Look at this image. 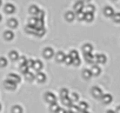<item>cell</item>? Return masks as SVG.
<instances>
[{
	"label": "cell",
	"mask_w": 120,
	"mask_h": 113,
	"mask_svg": "<svg viewBox=\"0 0 120 113\" xmlns=\"http://www.w3.org/2000/svg\"><path fill=\"white\" fill-rule=\"evenodd\" d=\"M25 75H26V80H27V81H33V80L35 79V75H34L33 73H31V72L25 73Z\"/></svg>",
	"instance_id": "29"
},
{
	"label": "cell",
	"mask_w": 120,
	"mask_h": 113,
	"mask_svg": "<svg viewBox=\"0 0 120 113\" xmlns=\"http://www.w3.org/2000/svg\"><path fill=\"white\" fill-rule=\"evenodd\" d=\"M55 113H66V111H65L64 108H59V109H58Z\"/></svg>",
	"instance_id": "45"
},
{
	"label": "cell",
	"mask_w": 120,
	"mask_h": 113,
	"mask_svg": "<svg viewBox=\"0 0 120 113\" xmlns=\"http://www.w3.org/2000/svg\"><path fill=\"white\" fill-rule=\"evenodd\" d=\"M7 24H8V26H10V27L14 28V27H17V26H18V20H17V19H14V18H12V19H10V20H8V23H7Z\"/></svg>",
	"instance_id": "21"
},
{
	"label": "cell",
	"mask_w": 120,
	"mask_h": 113,
	"mask_svg": "<svg viewBox=\"0 0 120 113\" xmlns=\"http://www.w3.org/2000/svg\"><path fill=\"white\" fill-rule=\"evenodd\" d=\"M78 106H79V108H80L81 112H82V111H87V108H88V104L85 102V101H81Z\"/></svg>",
	"instance_id": "25"
},
{
	"label": "cell",
	"mask_w": 120,
	"mask_h": 113,
	"mask_svg": "<svg viewBox=\"0 0 120 113\" xmlns=\"http://www.w3.org/2000/svg\"><path fill=\"white\" fill-rule=\"evenodd\" d=\"M66 113H73L72 111H66Z\"/></svg>",
	"instance_id": "47"
},
{
	"label": "cell",
	"mask_w": 120,
	"mask_h": 113,
	"mask_svg": "<svg viewBox=\"0 0 120 113\" xmlns=\"http://www.w3.org/2000/svg\"><path fill=\"white\" fill-rule=\"evenodd\" d=\"M80 63H81V60H80L79 56H78V58H74V59H73V61H72V64H73V65H75V66H79V65H80Z\"/></svg>",
	"instance_id": "40"
},
{
	"label": "cell",
	"mask_w": 120,
	"mask_h": 113,
	"mask_svg": "<svg viewBox=\"0 0 120 113\" xmlns=\"http://www.w3.org/2000/svg\"><path fill=\"white\" fill-rule=\"evenodd\" d=\"M14 11H15V7H14L13 4H7V5H5V12H6L7 14L14 13Z\"/></svg>",
	"instance_id": "8"
},
{
	"label": "cell",
	"mask_w": 120,
	"mask_h": 113,
	"mask_svg": "<svg viewBox=\"0 0 120 113\" xmlns=\"http://www.w3.org/2000/svg\"><path fill=\"white\" fill-rule=\"evenodd\" d=\"M92 94H93L95 98H101V97H102V91H101L100 87L94 86V87L92 88Z\"/></svg>",
	"instance_id": "4"
},
{
	"label": "cell",
	"mask_w": 120,
	"mask_h": 113,
	"mask_svg": "<svg viewBox=\"0 0 120 113\" xmlns=\"http://www.w3.org/2000/svg\"><path fill=\"white\" fill-rule=\"evenodd\" d=\"M91 72H92V74H94V75H99L100 72H101V70H100V67H99L98 65H93Z\"/></svg>",
	"instance_id": "17"
},
{
	"label": "cell",
	"mask_w": 120,
	"mask_h": 113,
	"mask_svg": "<svg viewBox=\"0 0 120 113\" xmlns=\"http://www.w3.org/2000/svg\"><path fill=\"white\" fill-rule=\"evenodd\" d=\"M82 75H84V78H85V79H90L93 74H92L91 70H85V71H82Z\"/></svg>",
	"instance_id": "28"
},
{
	"label": "cell",
	"mask_w": 120,
	"mask_h": 113,
	"mask_svg": "<svg viewBox=\"0 0 120 113\" xmlns=\"http://www.w3.org/2000/svg\"><path fill=\"white\" fill-rule=\"evenodd\" d=\"M104 13H105V15H106V17H113V14H114L115 12H114V10H113L112 7L107 6V7H105Z\"/></svg>",
	"instance_id": "11"
},
{
	"label": "cell",
	"mask_w": 120,
	"mask_h": 113,
	"mask_svg": "<svg viewBox=\"0 0 120 113\" xmlns=\"http://www.w3.org/2000/svg\"><path fill=\"white\" fill-rule=\"evenodd\" d=\"M44 17H45V12H44V11H39V12H38V14H37V18H38V19H42V20H44Z\"/></svg>",
	"instance_id": "42"
},
{
	"label": "cell",
	"mask_w": 120,
	"mask_h": 113,
	"mask_svg": "<svg viewBox=\"0 0 120 113\" xmlns=\"http://www.w3.org/2000/svg\"><path fill=\"white\" fill-rule=\"evenodd\" d=\"M63 104L66 105V106H68L70 108H71V106L73 105V102H72V100L70 99V97H65V98H63Z\"/></svg>",
	"instance_id": "20"
},
{
	"label": "cell",
	"mask_w": 120,
	"mask_h": 113,
	"mask_svg": "<svg viewBox=\"0 0 120 113\" xmlns=\"http://www.w3.org/2000/svg\"><path fill=\"white\" fill-rule=\"evenodd\" d=\"M45 100H46L47 102H49V104H53V102L56 101V97H55L54 93H52V92H46V93H45Z\"/></svg>",
	"instance_id": "1"
},
{
	"label": "cell",
	"mask_w": 120,
	"mask_h": 113,
	"mask_svg": "<svg viewBox=\"0 0 120 113\" xmlns=\"http://www.w3.org/2000/svg\"><path fill=\"white\" fill-rule=\"evenodd\" d=\"M37 20H38V18H31V19L28 20V25L35 26V24H37Z\"/></svg>",
	"instance_id": "41"
},
{
	"label": "cell",
	"mask_w": 120,
	"mask_h": 113,
	"mask_svg": "<svg viewBox=\"0 0 120 113\" xmlns=\"http://www.w3.org/2000/svg\"><path fill=\"white\" fill-rule=\"evenodd\" d=\"M44 34H45V28H44V27H41V28H37V30H35L34 35H37V37H42Z\"/></svg>",
	"instance_id": "24"
},
{
	"label": "cell",
	"mask_w": 120,
	"mask_h": 113,
	"mask_svg": "<svg viewBox=\"0 0 120 113\" xmlns=\"http://www.w3.org/2000/svg\"><path fill=\"white\" fill-rule=\"evenodd\" d=\"M20 71L22 72V73H27L28 72V66L25 64V65H21L20 66Z\"/></svg>",
	"instance_id": "39"
},
{
	"label": "cell",
	"mask_w": 120,
	"mask_h": 113,
	"mask_svg": "<svg viewBox=\"0 0 120 113\" xmlns=\"http://www.w3.org/2000/svg\"><path fill=\"white\" fill-rule=\"evenodd\" d=\"M19 61H20V65H25L27 63V59L25 58V56H20L19 58Z\"/></svg>",
	"instance_id": "43"
},
{
	"label": "cell",
	"mask_w": 120,
	"mask_h": 113,
	"mask_svg": "<svg viewBox=\"0 0 120 113\" xmlns=\"http://www.w3.org/2000/svg\"><path fill=\"white\" fill-rule=\"evenodd\" d=\"M4 85H5V88H6V90H11V91H13V90L17 88V84L13 83V81H11V80H8V79L5 81Z\"/></svg>",
	"instance_id": "3"
},
{
	"label": "cell",
	"mask_w": 120,
	"mask_h": 113,
	"mask_svg": "<svg viewBox=\"0 0 120 113\" xmlns=\"http://www.w3.org/2000/svg\"><path fill=\"white\" fill-rule=\"evenodd\" d=\"M0 111H1V104H0Z\"/></svg>",
	"instance_id": "53"
},
{
	"label": "cell",
	"mask_w": 120,
	"mask_h": 113,
	"mask_svg": "<svg viewBox=\"0 0 120 113\" xmlns=\"http://www.w3.org/2000/svg\"><path fill=\"white\" fill-rule=\"evenodd\" d=\"M6 65H7V60H6V58L1 56V58H0V67H5Z\"/></svg>",
	"instance_id": "37"
},
{
	"label": "cell",
	"mask_w": 120,
	"mask_h": 113,
	"mask_svg": "<svg viewBox=\"0 0 120 113\" xmlns=\"http://www.w3.org/2000/svg\"><path fill=\"white\" fill-rule=\"evenodd\" d=\"M35 79H37L39 83H44V81L46 80V75H45V73H42V72H38L37 75H35Z\"/></svg>",
	"instance_id": "13"
},
{
	"label": "cell",
	"mask_w": 120,
	"mask_h": 113,
	"mask_svg": "<svg viewBox=\"0 0 120 113\" xmlns=\"http://www.w3.org/2000/svg\"><path fill=\"white\" fill-rule=\"evenodd\" d=\"M35 30H37V28H35L34 26H32V25H28V26L26 27V32H27V33H31V34H34V33H35Z\"/></svg>",
	"instance_id": "31"
},
{
	"label": "cell",
	"mask_w": 120,
	"mask_h": 113,
	"mask_svg": "<svg viewBox=\"0 0 120 113\" xmlns=\"http://www.w3.org/2000/svg\"><path fill=\"white\" fill-rule=\"evenodd\" d=\"M115 113H120V106L116 108V112H115Z\"/></svg>",
	"instance_id": "46"
},
{
	"label": "cell",
	"mask_w": 120,
	"mask_h": 113,
	"mask_svg": "<svg viewBox=\"0 0 120 113\" xmlns=\"http://www.w3.org/2000/svg\"><path fill=\"white\" fill-rule=\"evenodd\" d=\"M33 63H34V60H32V59H30V60H27V63H26V65L28 66V68H32V67H33Z\"/></svg>",
	"instance_id": "44"
},
{
	"label": "cell",
	"mask_w": 120,
	"mask_h": 113,
	"mask_svg": "<svg viewBox=\"0 0 120 113\" xmlns=\"http://www.w3.org/2000/svg\"><path fill=\"white\" fill-rule=\"evenodd\" d=\"M64 61H65L67 65H72V61H73V59L71 58L70 55H65V59H64Z\"/></svg>",
	"instance_id": "35"
},
{
	"label": "cell",
	"mask_w": 120,
	"mask_h": 113,
	"mask_svg": "<svg viewBox=\"0 0 120 113\" xmlns=\"http://www.w3.org/2000/svg\"><path fill=\"white\" fill-rule=\"evenodd\" d=\"M59 108H60V107L58 106L56 101H55V102H53V104H51V111H52V112H56Z\"/></svg>",
	"instance_id": "34"
},
{
	"label": "cell",
	"mask_w": 120,
	"mask_h": 113,
	"mask_svg": "<svg viewBox=\"0 0 120 113\" xmlns=\"http://www.w3.org/2000/svg\"><path fill=\"white\" fill-rule=\"evenodd\" d=\"M8 80H11V81L18 84V83H20L21 78H20L18 74H15V73H10V74H8Z\"/></svg>",
	"instance_id": "6"
},
{
	"label": "cell",
	"mask_w": 120,
	"mask_h": 113,
	"mask_svg": "<svg viewBox=\"0 0 120 113\" xmlns=\"http://www.w3.org/2000/svg\"><path fill=\"white\" fill-rule=\"evenodd\" d=\"M92 51H93V46H92L91 44H85V45L82 46V52H84V54H86V53H92Z\"/></svg>",
	"instance_id": "10"
},
{
	"label": "cell",
	"mask_w": 120,
	"mask_h": 113,
	"mask_svg": "<svg viewBox=\"0 0 120 113\" xmlns=\"http://www.w3.org/2000/svg\"><path fill=\"white\" fill-rule=\"evenodd\" d=\"M101 98H102V101H104L105 104H109V102L112 101V99H113L111 94H102Z\"/></svg>",
	"instance_id": "19"
},
{
	"label": "cell",
	"mask_w": 120,
	"mask_h": 113,
	"mask_svg": "<svg viewBox=\"0 0 120 113\" xmlns=\"http://www.w3.org/2000/svg\"><path fill=\"white\" fill-rule=\"evenodd\" d=\"M85 13H94L95 11V7L93 5H87V6H84V10H82Z\"/></svg>",
	"instance_id": "14"
},
{
	"label": "cell",
	"mask_w": 120,
	"mask_h": 113,
	"mask_svg": "<svg viewBox=\"0 0 120 113\" xmlns=\"http://www.w3.org/2000/svg\"><path fill=\"white\" fill-rule=\"evenodd\" d=\"M12 113H22V108H21V106H19V105L13 106V108H12Z\"/></svg>",
	"instance_id": "30"
},
{
	"label": "cell",
	"mask_w": 120,
	"mask_h": 113,
	"mask_svg": "<svg viewBox=\"0 0 120 113\" xmlns=\"http://www.w3.org/2000/svg\"><path fill=\"white\" fill-rule=\"evenodd\" d=\"M82 1H90V0H82Z\"/></svg>",
	"instance_id": "52"
},
{
	"label": "cell",
	"mask_w": 120,
	"mask_h": 113,
	"mask_svg": "<svg viewBox=\"0 0 120 113\" xmlns=\"http://www.w3.org/2000/svg\"><path fill=\"white\" fill-rule=\"evenodd\" d=\"M85 55V60H86V63H88V64H94V63H97V58L94 55H92V53H86V54H84Z\"/></svg>",
	"instance_id": "2"
},
{
	"label": "cell",
	"mask_w": 120,
	"mask_h": 113,
	"mask_svg": "<svg viewBox=\"0 0 120 113\" xmlns=\"http://www.w3.org/2000/svg\"><path fill=\"white\" fill-rule=\"evenodd\" d=\"M107 113H115V112H113V111H108Z\"/></svg>",
	"instance_id": "48"
},
{
	"label": "cell",
	"mask_w": 120,
	"mask_h": 113,
	"mask_svg": "<svg viewBox=\"0 0 120 113\" xmlns=\"http://www.w3.org/2000/svg\"><path fill=\"white\" fill-rule=\"evenodd\" d=\"M64 59H65V53L64 52H58L56 53V61H64Z\"/></svg>",
	"instance_id": "22"
},
{
	"label": "cell",
	"mask_w": 120,
	"mask_h": 113,
	"mask_svg": "<svg viewBox=\"0 0 120 113\" xmlns=\"http://www.w3.org/2000/svg\"><path fill=\"white\" fill-rule=\"evenodd\" d=\"M42 54H44V56H45V58H47V59H49V58H52V56H53V54H54V52H53V49H52L51 47H46V48L44 49V52H42Z\"/></svg>",
	"instance_id": "5"
},
{
	"label": "cell",
	"mask_w": 120,
	"mask_h": 113,
	"mask_svg": "<svg viewBox=\"0 0 120 113\" xmlns=\"http://www.w3.org/2000/svg\"><path fill=\"white\" fill-rule=\"evenodd\" d=\"M1 19H3V17H1V14H0V21H1Z\"/></svg>",
	"instance_id": "50"
},
{
	"label": "cell",
	"mask_w": 120,
	"mask_h": 113,
	"mask_svg": "<svg viewBox=\"0 0 120 113\" xmlns=\"http://www.w3.org/2000/svg\"><path fill=\"white\" fill-rule=\"evenodd\" d=\"M32 68H34L35 71H40V70L42 68V63H41L40 60H34L33 67H32Z\"/></svg>",
	"instance_id": "15"
},
{
	"label": "cell",
	"mask_w": 120,
	"mask_h": 113,
	"mask_svg": "<svg viewBox=\"0 0 120 113\" xmlns=\"http://www.w3.org/2000/svg\"><path fill=\"white\" fill-rule=\"evenodd\" d=\"M112 18H113V20L115 23H120V13H114Z\"/></svg>",
	"instance_id": "38"
},
{
	"label": "cell",
	"mask_w": 120,
	"mask_h": 113,
	"mask_svg": "<svg viewBox=\"0 0 120 113\" xmlns=\"http://www.w3.org/2000/svg\"><path fill=\"white\" fill-rule=\"evenodd\" d=\"M75 17H77L79 20H85V12H84V11L75 12Z\"/></svg>",
	"instance_id": "26"
},
{
	"label": "cell",
	"mask_w": 120,
	"mask_h": 113,
	"mask_svg": "<svg viewBox=\"0 0 120 113\" xmlns=\"http://www.w3.org/2000/svg\"><path fill=\"white\" fill-rule=\"evenodd\" d=\"M70 56L72 59H74V58H78L79 56V53H78V51H75V49H72L71 52H70Z\"/></svg>",
	"instance_id": "33"
},
{
	"label": "cell",
	"mask_w": 120,
	"mask_h": 113,
	"mask_svg": "<svg viewBox=\"0 0 120 113\" xmlns=\"http://www.w3.org/2000/svg\"><path fill=\"white\" fill-rule=\"evenodd\" d=\"M60 97H61V98L68 97V90H66V88H61V90H60Z\"/></svg>",
	"instance_id": "32"
},
{
	"label": "cell",
	"mask_w": 120,
	"mask_h": 113,
	"mask_svg": "<svg viewBox=\"0 0 120 113\" xmlns=\"http://www.w3.org/2000/svg\"><path fill=\"white\" fill-rule=\"evenodd\" d=\"M84 1L82 0H79V1H75V4H74V10H75V12H79V11H82L84 10Z\"/></svg>",
	"instance_id": "7"
},
{
	"label": "cell",
	"mask_w": 120,
	"mask_h": 113,
	"mask_svg": "<svg viewBox=\"0 0 120 113\" xmlns=\"http://www.w3.org/2000/svg\"><path fill=\"white\" fill-rule=\"evenodd\" d=\"M95 58H97V63H99V64H105L106 63V55L105 54H97Z\"/></svg>",
	"instance_id": "12"
},
{
	"label": "cell",
	"mask_w": 120,
	"mask_h": 113,
	"mask_svg": "<svg viewBox=\"0 0 120 113\" xmlns=\"http://www.w3.org/2000/svg\"><path fill=\"white\" fill-rule=\"evenodd\" d=\"M70 99L72 100V102L78 101V100H79V95H78L77 93H72V94H71V97H70Z\"/></svg>",
	"instance_id": "36"
},
{
	"label": "cell",
	"mask_w": 120,
	"mask_h": 113,
	"mask_svg": "<svg viewBox=\"0 0 120 113\" xmlns=\"http://www.w3.org/2000/svg\"><path fill=\"white\" fill-rule=\"evenodd\" d=\"M94 19V13H85V20L91 23Z\"/></svg>",
	"instance_id": "27"
},
{
	"label": "cell",
	"mask_w": 120,
	"mask_h": 113,
	"mask_svg": "<svg viewBox=\"0 0 120 113\" xmlns=\"http://www.w3.org/2000/svg\"><path fill=\"white\" fill-rule=\"evenodd\" d=\"M39 11H40V10H39V7H38V6H35V5H32V6L30 7V13H31L32 15H37Z\"/></svg>",
	"instance_id": "18"
},
{
	"label": "cell",
	"mask_w": 120,
	"mask_h": 113,
	"mask_svg": "<svg viewBox=\"0 0 120 113\" xmlns=\"http://www.w3.org/2000/svg\"><path fill=\"white\" fill-rule=\"evenodd\" d=\"M81 113H88V112H87V111H82Z\"/></svg>",
	"instance_id": "49"
},
{
	"label": "cell",
	"mask_w": 120,
	"mask_h": 113,
	"mask_svg": "<svg viewBox=\"0 0 120 113\" xmlns=\"http://www.w3.org/2000/svg\"><path fill=\"white\" fill-rule=\"evenodd\" d=\"M4 38H5L6 40H12V39L14 38V33H13L12 31H6V32L4 33Z\"/></svg>",
	"instance_id": "16"
},
{
	"label": "cell",
	"mask_w": 120,
	"mask_h": 113,
	"mask_svg": "<svg viewBox=\"0 0 120 113\" xmlns=\"http://www.w3.org/2000/svg\"><path fill=\"white\" fill-rule=\"evenodd\" d=\"M18 58H19L18 52H15V51H11V52H10V59H11V60H17Z\"/></svg>",
	"instance_id": "23"
},
{
	"label": "cell",
	"mask_w": 120,
	"mask_h": 113,
	"mask_svg": "<svg viewBox=\"0 0 120 113\" xmlns=\"http://www.w3.org/2000/svg\"><path fill=\"white\" fill-rule=\"evenodd\" d=\"M1 4H3V1H1V0H0V6H1Z\"/></svg>",
	"instance_id": "51"
},
{
	"label": "cell",
	"mask_w": 120,
	"mask_h": 113,
	"mask_svg": "<svg viewBox=\"0 0 120 113\" xmlns=\"http://www.w3.org/2000/svg\"><path fill=\"white\" fill-rule=\"evenodd\" d=\"M65 18H66L67 21H73L74 18H75V12H73V11H68V12H66Z\"/></svg>",
	"instance_id": "9"
}]
</instances>
